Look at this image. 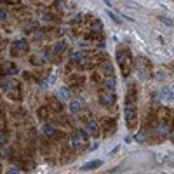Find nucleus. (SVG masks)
Returning <instances> with one entry per match:
<instances>
[{
	"label": "nucleus",
	"instance_id": "nucleus-7",
	"mask_svg": "<svg viewBox=\"0 0 174 174\" xmlns=\"http://www.w3.org/2000/svg\"><path fill=\"white\" fill-rule=\"evenodd\" d=\"M58 96L63 99V101H68V97H70V94H68V89L66 87H61L58 91Z\"/></svg>",
	"mask_w": 174,
	"mask_h": 174
},
{
	"label": "nucleus",
	"instance_id": "nucleus-15",
	"mask_svg": "<svg viewBox=\"0 0 174 174\" xmlns=\"http://www.w3.org/2000/svg\"><path fill=\"white\" fill-rule=\"evenodd\" d=\"M158 134H167V127H158Z\"/></svg>",
	"mask_w": 174,
	"mask_h": 174
},
{
	"label": "nucleus",
	"instance_id": "nucleus-8",
	"mask_svg": "<svg viewBox=\"0 0 174 174\" xmlns=\"http://www.w3.org/2000/svg\"><path fill=\"white\" fill-rule=\"evenodd\" d=\"M54 132H56V129H54L52 125H45V127H44V134L45 136H54Z\"/></svg>",
	"mask_w": 174,
	"mask_h": 174
},
{
	"label": "nucleus",
	"instance_id": "nucleus-1",
	"mask_svg": "<svg viewBox=\"0 0 174 174\" xmlns=\"http://www.w3.org/2000/svg\"><path fill=\"white\" fill-rule=\"evenodd\" d=\"M99 101H101L103 105H106V106H112V105L115 103V94H113V91H105V92H101Z\"/></svg>",
	"mask_w": 174,
	"mask_h": 174
},
{
	"label": "nucleus",
	"instance_id": "nucleus-19",
	"mask_svg": "<svg viewBox=\"0 0 174 174\" xmlns=\"http://www.w3.org/2000/svg\"><path fill=\"white\" fill-rule=\"evenodd\" d=\"M0 134H2V132H0Z\"/></svg>",
	"mask_w": 174,
	"mask_h": 174
},
{
	"label": "nucleus",
	"instance_id": "nucleus-14",
	"mask_svg": "<svg viewBox=\"0 0 174 174\" xmlns=\"http://www.w3.org/2000/svg\"><path fill=\"white\" fill-rule=\"evenodd\" d=\"M0 21H7V12L4 9H0Z\"/></svg>",
	"mask_w": 174,
	"mask_h": 174
},
{
	"label": "nucleus",
	"instance_id": "nucleus-17",
	"mask_svg": "<svg viewBox=\"0 0 174 174\" xmlns=\"http://www.w3.org/2000/svg\"><path fill=\"white\" fill-rule=\"evenodd\" d=\"M94 30H101V23H94Z\"/></svg>",
	"mask_w": 174,
	"mask_h": 174
},
{
	"label": "nucleus",
	"instance_id": "nucleus-9",
	"mask_svg": "<svg viewBox=\"0 0 174 174\" xmlns=\"http://www.w3.org/2000/svg\"><path fill=\"white\" fill-rule=\"evenodd\" d=\"M64 47H66V44H64V42H58V44H56V47H54L56 54H61V52L64 51Z\"/></svg>",
	"mask_w": 174,
	"mask_h": 174
},
{
	"label": "nucleus",
	"instance_id": "nucleus-2",
	"mask_svg": "<svg viewBox=\"0 0 174 174\" xmlns=\"http://www.w3.org/2000/svg\"><path fill=\"white\" fill-rule=\"evenodd\" d=\"M82 108H84V99H82V97H77V99H73V101L70 103V112H72V113H78Z\"/></svg>",
	"mask_w": 174,
	"mask_h": 174
},
{
	"label": "nucleus",
	"instance_id": "nucleus-12",
	"mask_svg": "<svg viewBox=\"0 0 174 174\" xmlns=\"http://www.w3.org/2000/svg\"><path fill=\"white\" fill-rule=\"evenodd\" d=\"M72 59H73V61H82V59H84V54H82V52H73V54H72Z\"/></svg>",
	"mask_w": 174,
	"mask_h": 174
},
{
	"label": "nucleus",
	"instance_id": "nucleus-16",
	"mask_svg": "<svg viewBox=\"0 0 174 174\" xmlns=\"http://www.w3.org/2000/svg\"><path fill=\"white\" fill-rule=\"evenodd\" d=\"M162 21H164L167 26H171V24H173V23H171V19H167V18H162Z\"/></svg>",
	"mask_w": 174,
	"mask_h": 174
},
{
	"label": "nucleus",
	"instance_id": "nucleus-5",
	"mask_svg": "<svg viewBox=\"0 0 174 174\" xmlns=\"http://www.w3.org/2000/svg\"><path fill=\"white\" fill-rule=\"evenodd\" d=\"M125 118H127L129 122L136 118V110H134V106H132V108H131V105H127V106H125Z\"/></svg>",
	"mask_w": 174,
	"mask_h": 174
},
{
	"label": "nucleus",
	"instance_id": "nucleus-3",
	"mask_svg": "<svg viewBox=\"0 0 174 174\" xmlns=\"http://www.w3.org/2000/svg\"><path fill=\"white\" fill-rule=\"evenodd\" d=\"M101 164H103V160H92V162H87V164H84L82 165V171H92V169H97V167H101Z\"/></svg>",
	"mask_w": 174,
	"mask_h": 174
},
{
	"label": "nucleus",
	"instance_id": "nucleus-11",
	"mask_svg": "<svg viewBox=\"0 0 174 174\" xmlns=\"http://www.w3.org/2000/svg\"><path fill=\"white\" fill-rule=\"evenodd\" d=\"M105 85L110 89V91H115V82L112 80V78H108V80H105Z\"/></svg>",
	"mask_w": 174,
	"mask_h": 174
},
{
	"label": "nucleus",
	"instance_id": "nucleus-13",
	"mask_svg": "<svg viewBox=\"0 0 174 174\" xmlns=\"http://www.w3.org/2000/svg\"><path fill=\"white\" fill-rule=\"evenodd\" d=\"M108 16H110V18H112V21H113V23H117V24H118V23H120V18H118V16H115V14H113V12H108Z\"/></svg>",
	"mask_w": 174,
	"mask_h": 174
},
{
	"label": "nucleus",
	"instance_id": "nucleus-10",
	"mask_svg": "<svg viewBox=\"0 0 174 174\" xmlns=\"http://www.w3.org/2000/svg\"><path fill=\"white\" fill-rule=\"evenodd\" d=\"M145 139H146V132H145V131H141V132L136 134V141H137V143H143Z\"/></svg>",
	"mask_w": 174,
	"mask_h": 174
},
{
	"label": "nucleus",
	"instance_id": "nucleus-18",
	"mask_svg": "<svg viewBox=\"0 0 174 174\" xmlns=\"http://www.w3.org/2000/svg\"><path fill=\"white\" fill-rule=\"evenodd\" d=\"M105 2H106V5H108V7H110V5H112V4H110V0H105Z\"/></svg>",
	"mask_w": 174,
	"mask_h": 174
},
{
	"label": "nucleus",
	"instance_id": "nucleus-4",
	"mask_svg": "<svg viewBox=\"0 0 174 174\" xmlns=\"http://www.w3.org/2000/svg\"><path fill=\"white\" fill-rule=\"evenodd\" d=\"M87 131L91 132V134H97L99 132V127H97V122L94 118H91L89 122H87Z\"/></svg>",
	"mask_w": 174,
	"mask_h": 174
},
{
	"label": "nucleus",
	"instance_id": "nucleus-6",
	"mask_svg": "<svg viewBox=\"0 0 174 174\" xmlns=\"http://www.w3.org/2000/svg\"><path fill=\"white\" fill-rule=\"evenodd\" d=\"M160 97H162V99H165V101H171V99H173V92H171V89H169V87H164V89L160 91Z\"/></svg>",
	"mask_w": 174,
	"mask_h": 174
}]
</instances>
